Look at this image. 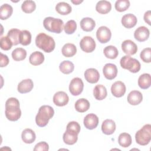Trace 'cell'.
Here are the masks:
<instances>
[{"mask_svg": "<svg viewBox=\"0 0 151 151\" xmlns=\"http://www.w3.org/2000/svg\"><path fill=\"white\" fill-rule=\"evenodd\" d=\"M54 114V110L53 108L48 105H44L40 107L38 112L35 117L36 124L39 127L45 126L50 119H51Z\"/></svg>", "mask_w": 151, "mask_h": 151, "instance_id": "1", "label": "cell"}, {"mask_svg": "<svg viewBox=\"0 0 151 151\" xmlns=\"http://www.w3.org/2000/svg\"><path fill=\"white\" fill-rule=\"evenodd\" d=\"M35 44L37 47L42 50L45 52H52L55 46L54 39L50 35L43 32L38 34L35 38Z\"/></svg>", "mask_w": 151, "mask_h": 151, "instance_id": "2", "label": "cell"}, {"mask_svg": "<svg viewBox=\"0 0 151 151\" xmlns=\"http://www.w3.org/2000/svg\"><path fill=\"white\" fill-rule=\"evenodd\" d=\"M43 25L46 30L60 34L64 28V22L60 18H55L53 17H46L43 21Z\"/></svg>", "mask_w": 151, "mask_h": 151, "instance_id": "3", "label": "cell"}, {"mask_svg": "<svg viewBox=\"0 0 151 151\" xmlns=\"http://www.w3.org/2000/svg\"><path fill=\"white\" fill-rule=\"evenodd\" d=\"M135 139L137 143L140 145L145 146L149 144L151 140V125H144L136 133Z\"/></svg>", "mask_w": 151, "mask_h": 151, "instance_id": "4", "label": "cell"}, {"mask_svg": "<svg viewBox=\"0 0 151 151\" xmlns=\"http://www.w3.org/2000/svg\"><path fill=\"white\" fill-rule=\"evenodd\" d=\"M121 67L126 70H128L130 72L136 73L140 70V63L139 61L129 55L123 56L120 61Z\"/></svg>", "mask_w": 151, "mask_h": 151, "instance_id": "5", "label": "cell"}, {"mask_svg": "<svg viewBox=\"0 0 151 151\" xmlns=\"http://www.w3.org/2000/svg\"><path fill=\"white\" fill-rule=\"evenodd\" d=\"M84 88V84L80 78L76 77L72 79L69 85V91L73 96H78L80 94Z\"/></svg>", "mask_w": 151, "mask_h": 151, "instance_id": "6", "label": "cell"}, {"mask_svg": "<svg viewBox=\"0 0 151 151\" xmlns=\"http://www.w3.org/2000/svg\"><path fill=\"white\" fill-rule=\"evenodd\" d=\"M80 46L81 49L85 52H91L96 48V42L92 37L85 36L81 40Z\"/></svg>", "mask_w": 151, "mask_h": 151, "instance_id": "7", "label": "cell"}, {"mask_svg": "<svg viewBox=\"0 0 151 151\" xmlns=\"http://www.w3.org/2000/svg\"><path fill=\"white\" fill-rule=\"evenodd\" d=\"M111 37V32L109 28L101 26L98 28L96 32V37L98 41L102 44L109 42Z\"/></svg>", "mask_w": 151, "mask_h": 151, "instance_id": "8", "label": "cell"}, {"mask_svg": "<svg viewBox=\"0 0 151 151\" xmlns=\"http://www.w3.org/2000/svg\"><path fill=\"white\" fill-rule=\"evenodd\" d=\"M103 73L106 78L108 80H113L116 78L117 74V67L114 64H106L103 67Z\"/></svg>", "mask_w": 151, "mask_h": 151, "instance_id": "9", "label": "cell"}, {"mask_svg": "<svg viewBox=\"0 0 151 151\" xmlns=\"http://www.w3.org/2000/svg\"><path fill=\"white\" fill-rule=\"evenodd\" d=\"M126 90V86L124 83L121 81H116L111 87V92L112 94L116 97H122L125 94Z\"/></svg>", "mask_w": 151, "mask_h": 151, "instance_id": "10", "label": "cell"}, {"mask_svg": "<svg viewBox=\"0 0 151 151\" xmlns=\"http://www.w3.org/2000/svg\"><path fill=\"white\" fill-rule=\"evenodd\" d=\"M69 101V97L64 91H58L53 96V102L57 106H64Z\"/></svg>", "mask_w": 151, "mask_h": 151, "instance_id": "11", "label": "cell"}, {"mask_svg": "<svg viewBox=\"0 0 151 151\" xmlns=\"http://www.w3.org/2000/svg\"><path fill=\"white\" fill-rule=\"evenodd\" d=\"M83 123L85 127L89 130H93L97 127L99 124V118L93 113L88 114L84 117Z\"/></svg>", "mask_w": 151, "mask_h": 151, "instance_id": "12", "label": "cell"}, {"mask_svg": "<svg viewBox=\"0 0 151 151\" xmlns=\"http://www.w3.org/2000/svg\"><path fill=\"white\" fill-rule=\"evenodd\" d=\"M122 49L123 51L127 55H134L137 52V46L132 40H126L122 42Z\"/></svg>", "mask_w": 151, "mask_h": 151, "instance_id": "13", "label": "cell"}, {"mask_svg": "<svg viewBox=\"0 0 151 151\" xmlns=\"http://www.w3.org/2000/svg\"><path fill=\"white\" fill-rule=\"evenodd\" d=\"M149 35L150 32L149 29L145 26L139 27L135 30L134 32V38L139 42H143L147 40L149 37Z\"/></svg>", "mask_w": 151, "mask_h": 151, "instance_id": "14", "label": "cell"}, {"mask_svg": "<svg viewBox=\"0 0 151 151\" xmlns=\"http://www.w3.org/2000/svg\"><path fill=\"white\" fill-rule=\"evenodd\" d=\"M84 77L86 80L91 84L96 83L100 78L99 71L93 68L87 69L84 72Z\"/></svg>", "mask_w": 151, "mask_h": 151, "instance_id": "15", "label": "cell"}, {"mask_svg": "<svg viewBox=\"0 0 151 151\" xmlns=\"http://www.w3.org/2000/svg\"><path fill=\"white\" fill-rule=\"evenodd\" d=\"M127 100L130 104L136 106L142 102L143 100V96L139 91L133 90L128 94Z\"/></svg>", "mask_w": 151, "mask_h": 151, "instance_id": "16", "label": "cell"}, {"mask_svg": "<svg viewBox=\"0 0 151 151\" xmlns=\"http://www.w3.org/2000/svg\"><path fill=\"white\" fill-rule=\"evenodd\" d=\"M34 87V83L31 79L27 78L22 80L18 85L17 90L19 93L24 94L32 90Z\"/></svg>", "mask_w": 151, "mask_h": 151, "instance_id": "17", "label": "cell"}, {"mask_svg": "<svg viewBox=\"0 0 151 151\" xmlns=\"http://www.w3.org/2000/svg\"><path fill=\"white\" fill-rule=\"evenodd\" d=\"M122 25L126 28L134 27L137 22V18L132 14H127L123 16L121 20Z\"/></svg>", "mask_w": 151, "mask_h": 151, "instance_id": "18", "label": "cell"}, {"mask_svg": "<svg viewBox=\"0 0 151 151\" xmlns=\"http://www.w3.org/2000/svg\"><path fill=\"white\" fill-rule=\"evenodd\" d=\"M116 130V123L111 119H106L101 124V130L103 133L107 135L113 134Z\"/></svg>", "mask_w": 151, "mask_h": 151, "instance_id": "19", "label": "cell"}, {"mask_svg": "<svg viewBox=\"0 0 151 151\" xmlns=\"http://www.w3.org/2000/svg\"><path fill=\"white\" fill-rule=\"evenodd\" d=\"M93 95L96 100H102L104 99L107 95V89L103 85H96L93 90Z\"/></svg>", "mask_w": 151, "mask_h": 151, "instance_id": "20", "label": "cell"}, {"mask_svg": "<svg viewBox=\"0 0 151 151\" xmlns=\"http://www.w3.org/2000/svg\"><path fill=\"white\" fill-rule=\"evenodd\" d=\"M80 27L81 29L86 32H90L93 30L96 26L94 20L89 17L83 18L80 21Z\"/></svg>", "mask_w": 151, "mask_h": 151, "instance_id": "21", "label": "cell"}, {"mask_svg": "<svg viewBox=\"0 0 151 151\" xmlns=\"http://www.w3.org/2000/svg\"><path fill=\"white\" fill-rule=\"evenodd\" d=\"M111 9V3L107 1H99L96 6V10L99 14H106L110 11Z\"/></svg>", "mask_w": 151, "mask_h": 151, "instance_id": "22", "label": "cell"}, {"mask_svg": "<svg viewBox=\"0 0 151 151\" xmlns=\"http://www.w3.org/2000/svg\"><path fill=\"white\" fill-rule=\"evenodd\" d=\"M21 138L24 143L30 144L35 141L36 135L35 132L31 129H25L22 132Z\"/></svg>", "mask_w": 151, "mask_h": 151, "instance_id": "23", "label": "cell"}, {"mask_svg": "<svg viewBox=\"0 0 151 151\" xmlns=\"http://www.w3.org/2000/svg\"><path fill=\"white\" fill-rule=\"evenodd\" d=\"M63 141L64 142L68 145H72L76 143L78 140V134L66 130L65 132L63 134Z\"/></svg>", "mask_w": 151, "mask_h": 151, "instance_id": "24", "label": "cell"}, {"mask_svg": "<svg viewBox=\"0 0 151 151\" xmlns=\"http://www.w3.org/2000/svg\"><path fill=\"white\" fill-rule=\"evenodd\" d=\"M44 61V55L40 51L33 52L29 56V61L33 65L41 64Z\"/></svg>", "mask_w": 151, "mask_h": 151, "instance_id": "25", "label": "cell"}, {"mask_svg": "<svg viewBox=\"0 0 151 151\" xmlns=\"http://www.w3.org/2000/svg\"><path fill=\"white\" fill-rule=\"evenodd\" d=\"M61 52L64 57H71L76 54L77 48L73 44L67 43L63 47Z\"/></svg>", "mask_w": 151, "mask_h": 151, "instance_id": "26", "label": "cell"}, {"mask_svg": "<svg viewBox=\"0 0 151 151\" xmlns=\"http://www.w3.org/2000/svg\"><path fill=\"white\" fill-rule=\"evenodd\" d=\"M151 84V77L149 74L144 73L138 78V85L142 89L148 88Z\"/></svg>", "mask_w": 151, "mask_h": 151, "instance_id": "27", "label": "cell"}, {"mask_svg": "<svg viewBox=\"0 0 151 151\" xmlns=\"http://www.w3.org/2000/svg\"><path fill=\"white\" fill-rule=\"evenodd\" d=\"M74 107L78 112L84 113L87 111L90 108V103L86 99H80L76 101Z\"/></svg>", "mask_w": 151, "mask_h": 151, "instance_id": "28", "label": "cell"}, {"mask_svg": "<svg viewBox=\"0 0 151 151\" xmlns=\"http://www.w3.org/2000/svg\"><path fill=\"white\" fill-rule=\"evenodd\" d=\"M13 12L12 7L8 4H4L0 8V18L2 20H5L9 18Z\"/></svg>", "mask_w": 151, "mask_h": 151, "instance_id": "29", "label": "cell"}, {"mask_svg": "<svg viewBox=\"0 0 151 151\" xmlns=\"http://www.w3.org/2000/svg\"><path fill=\"white\" fill-rule=\"evenodd\" d=\"M56 11L63 15H65L69 14L71 11L72 8L70 5L65 2H60L58 3L55 6Z\"/></svg>", "mask_w": 151, "mask_h": 151, "instance_id": "30", "label": "cell"}, {"mask_svg": "<svg viewBox=\"0 0 151 151\" xmlns=\"http://www.w3.org/2000/svg\"><path fill=\"white\" fill-rule=\"evenodd\" d=\"M132 137L127 133H122L120 134L118 137V142L120 146L123 147H128L132 144Z\"/></svg>", "mask_w": 151, "mask_h": 151, "instance_id": "31", "label": "cell"}, {"mask_svg": "<svg viewBox=\"0 0 151 151\" xmlns=\"http://www.w3.org/2000/svg\"><path fill=\"white\" fill-rule=\"evenodd\" d=\"M21 31L17 28L10 29L7 34V37L11 40L14 45H17L19 43V35Z\"/></svg>", "mask_w": 151, "mask_h": 151, "instance_id": "32", "label": "cell"}, {"mask_svg": "<svg viewBox=\"0 0 151 151\" xmlns=\"http://www.w3.org/2000/svg\"><path fill=\"white\" fill-rule=\"evenodd\" d=\"M103 52L105 57L110 59H115L119 54V51L117 48L113 45L106 47L103 50Z\"/></svg>", "mask_w": 151, "mask_h": 151, "instance_id": "33", "label": "cell"}, {"mask_svg": "<svg viewBox=\"0 0 151 151\" xmlns=\"http://www.w3.org/2000/svg\"><path fill=\"white\" fill-rule=\"evenodd\" d=\"M60 70L64 74H68L72 73L74 69V64L68 60L63 61L59 65Z\"/></svg>", "mask_w": 151, "mask_h": 151, "instance_id": "34", "label": "cell"}, {"mask_svg": "<svg viewBox=\"0 0 151 151\" xmlns=\"http://www.w3.org/2000/svg\"><path fill=\"white\" fill-rule=\"evenodd\" d=\"M27 57V51L22 48H17L12 52V58L17 61L24 60Z\"/></svg>", "mask_w": 151, "mask_h": 151, "instance_id": "35", "label": "cell"}, {"mask_svg": "<svg viewBox=\"0 0 151 151\" xmlns=\"http://www.w3.org/2000/svg\"><path fill=\"white\" fill-rule=\"evenodd\" d=\"M31 42V34L28 30H22L19 35V44L26 46Z\"/></svg>", "mask_w": 151, "mask_h": 151, "instance_id": "36", "label": "cell"}, {"mask_svg": "<svg viewBox=\"0 0 151 151\" xmlns=\"http://www.w3.org/2000/svg\"><path fill=\"white\" fill-rule=\"evenodd\" d=\"M36 8V4L34 1L31 0H27L22 2L21 5V9L25 13L29 14L35 11Z\"/></svg>", "mask_w": 151, "mask_h": 151, "instance_id": "37", "label": "cell"}, {"mask_svg": "<svg viewBox=\"0 0 151 151\" xmlns=\"http://www.w3.org/2000/svg\"><path fill=\"white\" fill-rule=\"evenodd\" d=\"M5 113L7 119L12 122L18 120L21 116V111L20 109L15 110H5Z\"/></svg>", "mask_w": 151, "mask_h": 151, "instance_id": "38", "label": "cell"}, {"mask_svg": "<svg viewBox=\"0 0 151 151\" xmlns=\"http://www.w3.org/2000/svg\"><path fill=\"white\" fill-rule=\"evenodd\" d=\"M130 6L129 0H117L115 3V9L119 12H123L127 10Z\"/></svg>", "mask_w": 151, "mask_h": 151, "instance_id": "39", "label": "cell"}, {"mask_svg": "<svg viewBox=\"0 0 151 151\" xmlns=\"http://www.w3.org/2000/svg\"><path fill=\"white\" fill-rule=\"evenodd\" d=\"M77 29V24L74 20H69L65 24L64 29L67 34H73Z\"/></svg>", "mask_w": 151, "mask_h": 151, "instance_id": "40", "label": "cell"}, {"mask_svg": "<svg viewBox=\"0 0 151 151\" xmlns=\"http://www.w3.org/2000/svg\"><path fill=\"white\" fill-rule=\"evenodd\" d=\"M5 109H19V102L17 98H9L5 102Z\"/></svg>", "mask_w": 151, "mask_h": 151, "instance_id": "41", "label": "cell"}, {"mask_svg": "<svg viewBox=\"0 0 151 151\" xmlns=\"http://www.w3.org/2000/svg\"><path fill=\"white\" fill-rule=\"evenodd\" d=\"M12 42L11 40L7 37H2L0 40V46L2 50L7 51L11 48L12 46Z\"/></svg>", "mask_w": 151, "mask_h": 151, "instance_id": "42", "label": "cell"}, {"mask_svg": "<svg viewBox=\"0 0 151 151\" xmlns=\"http://www.w3.org/2000/svg\"><path fill=\"white\" fill-rule=\"evenodd\" d=\"M140 58L142 60L147 63H149L151 61V49L150 48H144L140 52Z\"/></svg>", "mask_w": 151, "mask_h": 151, "instance_id": "43", "label": "cell"}, {"mask_svg": "<svg viewBox=\"0 0 151 151\" xmlns=\"http://www.w3.org/2000/svg\"><path fill=\"white\" fill-rule=\"evenodd\" d=\"M67 130L75 132L78 134L80 132V126L77 122H70L67 125Z\"/></svg>", "mask_w": 151, "mask_h": 151, "instance_id": "44", "label": "cell"}, {"mask_svg": "<svg viewBox=\"0 0 151 151\" xmlns=\"http://www.w3.org/2000/svg\"><path fill=\"white\" fill-rule=\"evenodd\" d=\"M49 149V146L45 142H41L38 143L34 147V151H47Z\"/></svg>", "mask_w": 151, "mask_h": 151, "instance_id": "45", "label": "cell"}, {"mask_svg": "<svg viewBox=\"0 0 151 151\" xmlns=\"http://www.w3.org/2000/svg\"><path fill=\"white\" fill-rule=\"evenodd\" d=\"M1 67H6L9 63V59L6 55L1 53V60H0Z\"/></svg>", "mask_w": 151, "mask_h": 151, "instance_id": "46", "label": "cell"}, {"mask_svg": "<svg viewBox=\"0 0 151 151\" xmlns=\"http://www.w3.org/2000/svg\"><path fill=\"white\" fill-rule=\"evenodd\" d=\"M150 16H151V12L150 10L146 11L144 14V20L149 25H151L150 24Z\"/></svg>", "mask_w": 151, "mask_h": 151, "instance_id": "47", "label": "cell"}, {"mask_svg": "<svg viewBox=\"0 0 151 151\" xmlns=\"http://www.w3.org/2000/svg\"><path fill=\"white\" fill-rule=\"evenodd\" d=\"M71 2L75 5H78V4L83 2V1H71Z\"/></svg>", "mask_w": 151, "mask_h": 151, "instance_id": "48", "label": "cell"}]
</instances>
